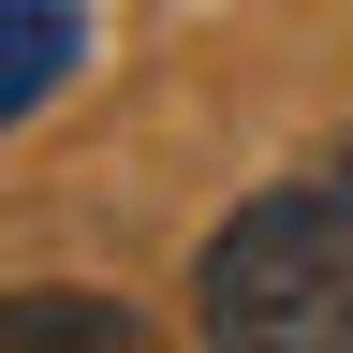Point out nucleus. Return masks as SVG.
<instances>
[{
  "mask_svg": "<svg viewBox=\"0 0 353 353\" xmlns=\"http://www.w3.org/2000/svg\"><path fill=\"white\" fill-rule=\"evenodd\" d=\"M192 324L236 353H353V132L192 250Z\"/></svg>",
  "mask_w": 353,
  "mask_h": 353,
  "instance_id": "nucleus-1",
  "label": "nucleus"
},
{
  "mask_svg": "<svg viewBox=\"0 0 353 353\" xmlns=\"http://www.w3.org/2000/svg\"><path fill=\"white\" fill-rule=\"evenodd\" d=\"M88 59V0H0V132H30Z\"/></svg>",
  "mask_w": 353,
  "mask_h": 353,
  "instance_id": "nucleus-2",
  "label": "nucleus"
},
{
  "mask_svg": "<svg viewBox=\"0 0 353 353\" xmlns=\"http://www.w3.org/2000/svg\"><path fill=\"white\" fill-rule=\"evenodd\" d=\"M148 324L103 294V280H30V294H0V353H132Z\"/></svg>",
  "mask_w": 353,
  "mask_h": 353,
  "instance_id": "nucleus-3",
  "label": "nucleus"
}]
</instances>
